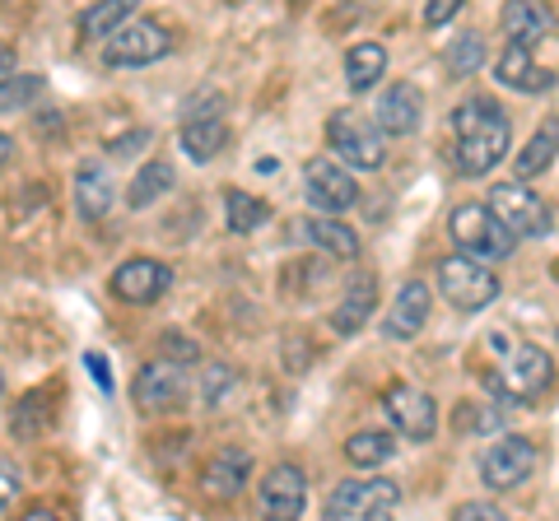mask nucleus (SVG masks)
Returning a JSON list of instances; mask_svg holds the SVG:
<instances>
[{
    "label": "nucleus",
    "mask_w": 559,
    "mask_h": 521,
    "mask_svg": "<svg viewBox=\"0 0 559 521\" xmlns=\"http://www.w3.org/2000/svg\"><path fill=\"white\" fill-rule=\"evenodd\" d=\"M489 350L499 354V368L485 373V387L499 396V401H532L550 387L555 377V359L536 344H522L513 336H489Z\"/></svg>",
    "instance_id": "obj_2"
},
{
    "label": "nucleus",
    "mask_w": 559,
    "mask_h": 521,
    "mask_svg": "<svg viewBox=\"0 0 559 521\" xmlns=\"http://www.w3.org/2000/svg\"><path fill=\"white\" fill-rule=\"evenodd\" d=\"M489 215H495L513 238H546L550 223H555L550 205L540 201L536 191L522 186V182H499V186H489Z\"/></svg>",
    "instance_id": "obj_6"
},
{
    "label": "nucleus",
    "mask_w": 559,
    "mask_h": 521,
    "mask_svg": "<svg viewBox=\"0 0 559 521\" xmlns=\"http://www.w3.org/2000/svg\"><path fill=\"white\" fill-rule=\"evenodd\" d=\"M10 154H14V141H10L5 131H0V163H10Z\"/></svg>",
    "instance_id": "obj_41"
},
{
    "label": "nucleus",
    "mask_w": 559,
    "mask_h": 521,
    "mask_svg": "<svg viewBox=\"0 0 559 521\" xmlns=\"http://www.w3.org/2000/svg\"><path fill=\"white\" fill-rule=\"evenodd\" d=\"M429 284L425 280H406L396 289V299H392V312H388V322H382V336L388 340H415L419 331H425V322H429Z\"/></svg>",
    "instance_id": "obj_15"
},
{
    "label": "nucleus",
    "mask_w": 559,
    "mask_h": 521,
    "mask_svg": "<svg viewBox=\"0 0 559 521\" xmlns=\"http://www.w3.org/2000/svg\"><path fill=\"white\" fill-rule=\"evenodd\" d=\"M304 233L318 242L322 252H331V256H341V260H355L359 256V238H355V229L349 223H341V219H308L304 223Z\"/></svg>",
    "instance_id": "obj_26"
},
{
    "label": "nucleus",
    "mask_w": 559,
    "mask_h": 521,
    "mask_svg": "<svg viewBox=\"0 0 559 521\" xmlns=\"http://www.w3.org/2000/svg\"><path fill=\"white\" fill-rule=\"evenodd\" d=\"M304 196H308L312 210L341 215V210H349V205L359 201V186H355V178H349L345 168H336L331 159H312L304 168Z\"/></svg>",
    "instance_id": "obj_12"
},
{
    "label": "nucleus",
    "mask_w": 559,
    "mask_h": 521,
    "mask_svg": "<svg viewBox=\"0 0 559 521\" xmlns=\"http://www.w3.org/2000/svg\"><path fill=\"white\" fill-rule=\"evenodd\" d=\"M14 80V51L10 47H0V84Z\"/></svg>",
    "instance_id": "obj_39"
},
{
    "label": "nucleus",
    "mask_w": 559,
    "mask_h": 521,
    "mask_svg": "<svg viewBox=\"0 0 559 521\" xmlns=\"http://www.w3.org/2000/svg\"><path fill=\"white\" fill-rule=\"evenodd\" d=\"M457 5H462V0H433V5L425 10V24H429V28H439V24H448V20H452V14H457Z\"/></svg>",
    "instance_id": "obj_37"
},
{
    "label": "nucleus",
    "mask_w": 559,
    "mask_h": 521,
    "mask_svg": "<svg viewBox=\"0 0 559 521\" xmlns=\"http://www.w3.org/2000/svg\"><path fill=\"white\" fill-rule=\"evenodd\" d=\"M304 502H308V480L299 465L280 461L261 475V489H257V508L261 521H299L304 517Z\"/></svg>",
    "instance_id": "obj_11"
},
{
    "label": "nucleus",
    "mask_w": 559,
    "mask_h": 521,
    "mask_svg": "<svg viewBox=\"0 0 559 521\" xmlns=\"http://www.w3.org/2000/svg\"><path fill=\"white\" fill-rule=\"evenodd\" d=\"M439 289L452 307L462 312H480L499 299V275L485 266V260H471V256H443L439 260Z\"/></svg>",
    "instance_id": "obj_5"
},
{
    "label": "nucleus",
    "mask_w": 559,
    "mask_h": 521,
    "mask_svg": "<svg viewBox=\"0 0 559 521\" xmlns=\"http://www.w3.org/2000/svg\"><path fill=\"white\" fill-rule=\"evenodd\" d=\"M43 405H47V391H28V396H24V401H20V414H14V424H10L14 438H33V433H43V428H47Z\"/></svg>",
    "instance_id": "obj_31"
},
{
    "label": "nucleus",
    "mask_w": 559,
    "mask_h": 521,
    "mask_svg": "<svg viewBox=\"0 0 559 521\" xmlns=\"http://www.w3.org/2000/svg\"><path fill=\"white\" fill-rule=\"evenodd\" d=\"M248 471H252V457H248V451L224 447V451H215V457L205 461L201 484H205V494H215V498H234V494L242 489V480H248Z\"/></svg>",
    "instance_id": "obj_21"
},
{
    "label": "nucleus",
    "mask_w": 559,
    "mask_h": 521,
    "mask_svg": "<svg viewBox=\"0 0 559 521\" xmlns=\"http://www.w3.org/2000/svg\"><path fill=\"white\" fill-rule=\"evenodd\" d=\"M443 61H448V75H457V80L476 75L480 65H485V43L476 38V33H466V38H457V43L443 51Z\"/></svg>",
    "instance_id": "obj_30"
},
{
    "label": "nucleus",
    "mask_w": 559,
    "mask_h": 521,
    "mask_svg": "<svg viewBox=\"0 0 559 521\" xmlns=\"http://www.w3.org/2000/svg\"><path fill=\"white\" fill-rule=\"evenodd\" d=\"M326 141L349 168H359V172H373V168H382V159H388V135L378 131V121L359 117V112H336L331 117Z\"/></svg>",
    "instance_id": "obj_7"
},
{
    "label": "nucleus",
    "mask_w": 559,
    "mask_h": 521,
    "mask_svg": "<svg viewBox=\"0 0 559 521\" xmlns=\"http://www.w3.org/2000/svg\"><path fill=\"white\" fill-rule=\"evenodd\" d=\"M14 494H20V471L10 461H0V512L14 502Z\"/></svg>",
    "instance_id": "obj_36"
},
{
    "label": "nucleus",
    "mask_w": 559,
    "mask_h": 521,
    "mask_svg": "<svg viewBox=\"0 0 559 521\" xmlns=\"http://www.w3.org/2000/svg\"><path fill=\"white\" fill-rule=\"evenodd\" d=\"M131 396H135V405L145 410V414H164V410H173V405H182L187 377H182L178 363L154 359V363H145V368H140Z\"/></svg>",
    "instance_id": "obj_13"
},
{
    "label": "nucleus",
    "mask_w": 559,
    "mask_h": 521,
    "mask_svg": "<svg viewBox=\"0 0 559 521\" xmlns=\"http://www.w3.org/2000/svg\"><path fill=\"white\" fill-rule=\"evenodd\" d=\"M164 289H168V266H164V260L135 256V260H121V266L112 270V293H117L121 303L150 307Z\"/></svg>",
    "instance_id": "obj_14"
},
{
    "label": "nucleus",
    "mask_w": 559,
    "mask_h": 521,
    "mask_svg": "<svg viewBox=\"0 0 559 521\" xmlns=\"http://www.w3.org/2000/svg\"><path fill=\"white\" fill-rule=\"evenodd\" d=\"M20 521H61V512L57 508H28Z\"/></svg>",
    "instance_id": "obj_40"
},
{
    "label": "nucleus",
    "mask_w": 559,
    "mask_h": 521,
    "mask_svg": "<svg viewBox=\"0 0 559 521\" xmlns=\"http://www.w3.org/2000/svg\"><path fill=\"white\" fill-rule=\"evenodd\" d=\"M224 210H229V233H257L271 219V205L252 191H224Z\"/></svg>",
    "instance_id": "obj_27"
},
{
    "label": "nucleus",
    "mask_w": 559,
    "mask_h": 521,
    "mask_svg": "<svg viewBox=\"0 0 559 521\" xmlns=\"http://www.w3.org/2000/svg\"><path fill=\"white\" fill-rule=\"evenodd\" d=\"M392 433H355V438L345 443V457L349 465H364V471H373V465L392 461Z\"/></svg>",
    "instance_id": "obj_29"
},
{
    "label": "nucleus",
    "mask_w": 559,
    "mask_h": 521,
    "mask_svg": "<svg viewBox=\"0 0 559 521\" xmlns=\"http://www.w3.org/2000/svg\"><path fill=\"white\" fill-rule=\"evenodd\" d=\"M38 94H43L38 75H14V80L0 84V112H5V108H28Z\"/></svg>",
    "instance_id": "obj_33"
},
{
    "label": "nucleus",
    "mask_w": 559,
    "mask_h": 521,
    "mask_svg": "<svg viewBox=\"0 0 559 521\" xmlns=\"http://www.w3.org/2000/svg\"><path fill=\"white\" fill-rule=\"evenodd\" d=\"M452 131H457V168L466 178H485V172H495L503 163V154H509V141H513V126L503 108L495 98H466L457 102V112H452Z\"/></svg>",
    "instance_id": "obj_1"
},
{
    "label": "nucleus",
    "mask_w": 559,
    "mask_h": 521,
    "mask_svg": "<svg viewBox=\"0 0 559 521\" xmlns=\"http://www.w3.org/2000/svg\"><path fill=\"white\" fill-rule=\"evenodd\" d=\"M135 20L131 14V0H103V5H90L80 14V33L90 43H103V38H112L117 28H127Z\"/></svg>",
    "instance_id": "obj_25"
},
{
    "label": "nucleus",
    "mask_w": 559,
    "mask_h": 521,
    "mask_svg": "<svg viewBox=\"0 0 559 521\" xmlns=\"http://www.w3.org/2000/svg\"><path fill=\"white\" fill-rule=\"evenodd\" d=\"M382 410H388L392 428L411 443H429L433 433H439V401H433L429 391L411 387V381H396V387L382 396Z\"/></svg>",
    "instance_id": "obj_9"
},
{
    "label": "nucleus",
    "mask_w": 559,
    "mask_h": 521,
    "mask_svg": "<svg viewBox=\"0 0 559 521\" xmlns=\"http://www.w3.org/2000/svg\"><path fill=\"white\" fill-rule=\"evenodd\" d=\"M452 521H509V517H503L495 502H462V508L452 512Z\"/></svg>",
    "instance_id": "obj_34"
},
{
    "label": "nucleus",
    "mask_w": 559,
    "mask_h": 521,
    "mask_svg": "<svg viewBox=\"0 0 559 521\" xmlns=\"http://www.w3.org/2000/svg\"><path fill=\"white\" fill-rule=\"evenodd\" d=\"M145 141H150V131H131L127 141H112V154H131V149H140Z\"/></svg>",
    "instance_id": "obj_38"
},
{
    "label": "nucleus",
    "mask_w": 559,
    "mask_h": 521,
    "mask_svg": "<svg viewBox=\"0 0 559 521\" xmlns=\"http://www.w3.org/2000/svg\"><path fill=\"white\" fill-rule=\"evenodd\" d=\"M112 201H117L112 172L103 163H80V172H75V210L84 219H103L112 210Z\"/></svg>",
    "instance_id": "obj_19"
},
{
    "label": "nucleus",
    "mask_w": 559,
    "mask_h": 521,
    "mask_svg": "<svg viewBox=\"0 0 559 521\" xmlns=\"http://www.w3.org/2000/svg\"><path fill=\"white\" fill-rule=\"evenodd\" d=\"M224 145H229V126H224V117H197V121H182V149H187L197 163L219 159Z\"/></svg>",
    "instance_id": "obj_23"
},
{
    "label": "nucleus",
    "mask_w": 559,
    "mask_h": 521,
    "mask_svg": "<svg viewBox=\"0 0 559 521\" xmlns=\"http://www.w3.org/2000/svg\"><path fill=\"white\" fill-rule=\"evenodd\" d=\"M495 75H499L503 89H513V94H546L555 84V75L546 71V65L532 61L527 47H509V51H503V57L495 61Z\"/></svg>",
    "instance_id": "obj_17"
},
{
    "label": "nucleus",
    "mask_w": 559,
    "mask_h": 521,
    "mask_svg": "<svg viewBox=\"0 0 559 521\" xmlns=\"http://www.w3.org/2000/svg\"><path fill=\"white\" fill-rule=\"evenodd\" d=\"M448 233L457 238L462 256H471V260H503L518 247V238L489 215V205H457L448 219Z\"/></svg>",
    "instance_id": "obj_3"
},
{
    "label": "nucleus",
    "mask_w": 559,
    "mask_h": 521,
    "mask_svg": "<svg viewBox=\"0 0 559 521\" xmlns=\"http://www.w3.org/2000/svg\"><path fill=\"white\" fill-rule=\"evenodd\" d=\"M503 33L513 38V47H536L555 33V14L546 5H532V0H518V5H503Z\"/></svg>",
    "instance_id": "obj_20"
},
{
    "label": "nucleus",
    "mask_w": 559,
    "mask_h": 521,
    "mask_svg": "<svg viewBox=\"0 0 559 521\" xmlns=\"http://www.w3.org/2000/svg\"><path fill=\"white\" fill-rule=\"evenodd\" d=\"M373 303H378V280H373V270H359L355 280L345 284V299L336 303V312H331V326H336L341 336H355L359 326L373 317Z\"/></svg>",
    "instance_id": "obj_18"
},
{
    "label": "nucleus",
    "mask_w": 559,
    "mask_h": 521,
    "mask_svg": "<svg viewBox=\"0 0 559 521\" xmlns=\"http://www.w3.org/2000/svg\"><path fill=\"white\" fill-rule=\"evenodd\" d=\"M555 275H559V260H555Z\"/></svg>",
    "instance_id": "obj_43"
},
{
    "label": "nucleus",
    "mask_w": 559,
    "mask_h": 521,
    "mask_svg": "<svg viewBox=\"0 0 559 521\" xmlns=\"http://www.w3.org/2000/svg\"><path fill=\"white\" fill-rule=\"evenodd\" d=\"M532 471H536V443L518 438V433H503L499 443L480 451V480L489 489H518Z\"/></svg>",
    "instance_id": "obj_10"
},
{
    "label": "nucleus",
    "mask_w": 559,
    "mask_h": 521,
    "mask_svg": "<svg viewBox=\"0 0 559 521\" xmlns=\"http://www.w3.org/2000/svg\"><path fill=\"white\" fill-rule=\"evenodd\" d=\"M201 350H197V344H191L182 331H173V336H164V359L173 363V359H178V363H191V359H197Z\"/></svg>",
    "instance_id": "obj_35"
},
{
    "label": "nucleus",
    "mask_w": 559,
    "mask_h": 521,
    "mask_svg": "<svg viewBox=\"0 0 559 521\" xmlns=\"http://www.w3.org/2000/svg\"><path fill=\"white\" fill-rule=\"evenodd\" d=\"M168 28L159 20H131L127 28H117L108 47H103V61L117 65V71H127V65H154L159 57H168Z\"/></svg>",
    "instance_id": "obj_8"
},
{
    "label": "nucleus",
    "mask_w": 559,
    "mask_h": 521,
    "mask_svg": "<svg viewBox=\"0 0 559 521\" xmlns=\"http://www.w3.org/2000/svg\"><path fill=\"white\" fill-rule=\"evenodd\" d=\"M396 498L392 480H345L326 498V521H396Z\"/></svg>",
    "instance_id": "obj_4"
},
{
    "label": "nucleus",
    "mask_w": 559,
    "mask_h": 521,
    "mask_svg": "<svg viewBox=\"0 0 559 521\" xmlns=\"http://www.w3.org/2000/svg\"><path fill=\"white\" fill-rule=\"evenodd\" d=\"M503 420L509 414L503 410H495V405H457V428L462 433H495V428H503Z\"/></svg>",
    "instance_id": "obj_32"
},
{
    "label": "nucleus",
    "mask_w": 559,
    "mask_h": 521,
    "mask_svg": "<svg viewBox=\"0 0 559 521\" xmlns=\"http://www.w3.org/2000/svg\"><path fill=\"white\" fill-rule=\"evenodd\" d=\"M425 117V94L411 80H396L388 94L378 98V131L382 135H411Z\"/></svg>",
    "instance_id": "obj_16"
},
{
    "label": "nucleus",
    "mask_w": 559,
    "mask_h": 521,
    "mask_svg": "<svg viewBox=\"0 0 559 521\" xmlns=\"http://www.w3.org/2000/svg\"><path fill=\"white\" fill-rule=\"evenodd\" d=\"M173 186V168L164 159H150L145 168L131 178V191H127V201H131V210H145V205H154L164 196V191Z\"/></svg>",
    "instance_id": "obj_28"
},
{
    "label": "nucleus",
    "mask_w": 559,
    "mask_h": 521,
    "mask_svg": "<svg viewBox=\"0 0 559 521\" xmlns=\"http://www.w3.org/2000/svg\"><path fill=\"white\" fill-rule=\"evenodd\" d=\"M555 154H559V117H550L546 126H540L532 141H527V149L518 154V182H527V178H540L550 163H555Z\"/></svg>",
    "instance_id": "obj_24"
},
{
    "label": "nucleus",
    "mask_w": 559,
    "mask_h": 521,
    "mask_svg": "<svg viewBox=\"0 0 559 521\" xmlns=\"http://www.w3.org/2000/svg\"><path fill=\"white\" fill-rule=\"evenodd\" d=\"M0 396H5V381H0Z\"/></svg>",
    "instance_id": "obj_42"
},
{
    "label": "nucleus",
    "mask_w": 559,
    "mask_h": 521,
    "mask_svg": "<svg viewBox=\"0 0 559 521\" xmlns=\"http://www.w3.org/2000/svg\"><path fill=\"white\" fill-rule=\"evenodd\" d=\"M382 75H388V47L382 43H355L345 51V84L355 94H369Z\"/></svg>",
    "instance_id": "obj_22"
}]
</instances>
